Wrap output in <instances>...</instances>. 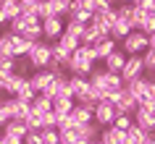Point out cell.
Masks as SVG:
<instances>
[{
  "mask_svg": "<svg viewBox=\"0 0 155 144\" xmlns=\"http://www.w3.org/2000/svg\"><path fill=\"white\" fill-rule=\"evenodd\" d=\"M131 120H134V126H139L147 134L155 131V110H150V107H137L131 113Z\"/></svg>",
  "mask_w": 155,
  "mask_h": 144,
  "instance_id": "9c48e42d",
  "label": "cell"
},
{
  "mask_svg": "<svg viewBox=\"0 0 155 144\" xmlns=\"http://www.w3.org/2000/svg\"><path fill=\"white\" fill-rule=\"evenodd\" d=\"M153 16H155V0H153Z\"/></svg>",
  "mask_w": 155,
  "mask_h": 144,
  "instance_id": "f907efd6",
  "label": "cell"
},
{
  "mask_svg": "<svg viewBox=\"0 0 155 144\" xmlns=\"http://www.w3.org/2000/svg\"><path fill=\"white\" fill-rule=\"evenodd\" d=\"M131 123H134V120H131V115H124V113H118V115H116L113 118V123H110V128H116V131H126V128H131Z\"/></svg>",
  "mask_w": 155,
  "mask_h": 144,
  "instance_id": "f546056e",
  "label": "cell"
},
{
  "mask_svg": "<svg viewBox=\"0 0 155 144\" xmlns=\"http://www.w3.org/2000/svg\"><path fill=\"white\" fill-rule=\"evenodd\" d=\"M103 3H108V5H116V3H118V0H103Z\"/></svg>",
  "mask_w": 155,
  "mask_h": 144,
  "instance_id": "7dc6e473",
  "label": "cell"
},
{
  "mask_svg": "<svg viewBox=\"0 0 155 144\" xmlns=\"http://www.w3.org/2000/svg\"><path fill=\"white\" fill-rule=\"evenodd\" d=\"M24 126H26V131H42L40 115H37V113H29V115L24 118Z\"/></svg>",
  "mask_w": 155,
  "mask_h": 144,
  "instance_id": "d6a6232c",
  "label": "cell"
},
{
  "mask_svg": "<svg viewBox=\"0 0 155 144\" xmlns=\"http://www.w3.org/2000/svg\"><path fill=\"white\" fill-rule=\"evenodd\" d=\"M50 3V13L58 18H66L68 16V11H71V3L68 0H48Z\"/></svg>",
  "mask_w": 155,
  "mask_h": 144,
  "instance_id": "4316f807",
  "label": "cell"
},
{
  "mask_svg": "<svg viewBox=\"0 0 155 144\" xmlns=\"http://www.w3.org/2000/svg\"><path fill=\"white\" fill-rule=\"evenodd\" d=\"M13 68H16V60H13V58H0V73H3L5 79L13 76Z\"/></svg>",
  "mask_w": 155,
  "mask_h": 144,
  "instance_id": "836d02e7",
  "label": "cell"
},
{
  "mask_svg": "<svg viewBox=\"0 0 155 144\" xmlns=\"http://www.w3.org/2000/svg\"><path fill=\"white\" fill-rule=\"evenodd\" d=\"M124 63H126V55H124V50H121V47H116L113 53H110V55L103 60V68H105L108 73H121Z\"/></svg>",
  "mask_w": 155,
  "mask_h": 144,
  "instance_id": "7c38bea8",
  "label": "cell"
},
{
  "mask_svg": "<svg viewBox=\"0 0 155 144\" xmlns=\"http://www.w3.org/2000/svg\"><path fill=\"white\" fill-rule=\"evenodd\" d=\"M18 37H24V40H26V42H32V45H34V42H40V40H42V26H40V21L29 24L24 32L18 34Z\"/></svg>",
  "mask_w": 155,
  "mask_h": 144,
  "instance_id": "484cf974",
  "label": "cell"
},
{
  "mask_svg": "<svg viewBox=\"0 0 155 144\" xmlns=\"http://www.w3.org/2000/svg\"><path fill=\"white\" fill-rule=\"evenodd\" d=\"M55 42H61V45H63V47L68 50V53H74V50L79 47V45H82L79 40H74V37H68V34H61V37H58Z\"/></svg>",
  "mask_w": 155,
  "mask_h": 144,
  "instance_id": "f35d334b",
  "label": "cell"
},
{
  "mask_svg": "<svg viewBox=\"0 0 155 144\" xmlns=\"http://www.w3.org/2000/svg\"><path fill=\"white\" fill-rule=\"evenodd\" d=\"M0 100H3V92H0Z\"/></svg>",
  "mask_w": 155,
  "mask_h": 144,
  "instance_id": "f5cc1de1",
  "label": "cell"
},
{
  "mask_svg": "<svg viewBox=\"0 0 155 144\" xmlns=\"http://www.w3.org/2000/svg\"><path fill=\"white\" fill-rule=\"evenodd\" d=\"M153 139H155V131H153Z\"/></svg>",
  "mask_w": 155,
  "mask_h": 144,
  "instance_id": "db71d44e",
  "label": "cell"
},
{
  "mask_svg": "<svg viewBox=\"0 0 155 144\" xmlns=\"http://www.w3.org/2000/svg\"><path fill=\"white\" fill-rule=\"evenodd\" d=\"M0 144H3V139H0Z\"/></svg>",
  "mask_w": 155,
  "mask_h": 144,
  "instance_id": "11a10c76",
  "label": "cell"
},
{
  "mask_svg": "<svg viewBox=\"0 0 155 144\" xmlns=\"http://www.w3.org/2000/svg\"><path fill=\"white\" fill-rule=\"evenodd\" d=\"M66 21H71V24H79V26H87V24L92 21V13H87V11H82V8H76V5H71V11H68Z\"/></svg>",
  "mask_w": 155,
  "mask_h": 144,
  "instance_id": "603a6c76",
  "label": "cell"
},
{
  "mask_svg": "<svg viewBox=\"0 0 155 144\" xmlns=\"http://www.w3.org/2000/svg\"><path fill=\"white\" fill-rule=\"evenodd\" d=\"M95 42H100V32L95 24H87L84 26V34H82V45H95Z\"/></svg>",
  "mask_w": 155,
  "mask_h": 144,
  "instance_id": "f1b7e54d",
  "label": "cell"
},
{
  "mask_svg": "<svg viewBox=\"0 0 155 144\" xmlns=\"http://www.w3.org/2000/svg\"><path fill=\"white\" fill-rule=\"evenodd\" d=\"M118 3H134V0H118Z\"/></svg>",
  "mask_w": 155,
  "mask_h": 144,
  "instance_id": "681fc988",
  "label": "cell"
},
{
  "mask_svg": "<svg viewBox=\"0 0 155 144\" xmlns=\"http://www.w3.org/2000/svg\"><path fill=\"white\" fill-rule=\"evenodd\" d=\"M134 32V26H131V21H126V18H116L113 26H110V40L118 45V42L124 40V37H129V34Z\"/></svg>",
  "mask_w": 155,
  "mask_h": 144,
  "instance_id": "5bb4252c",
  "label": "cell"
},
{
  "mask_svg": "<svg viewBox=\"0 0 155 144\" xmlns=\"http://www.w3.org/2000/svg\"><path fill=\"white\" fill-rule=\"evenodd\" d=\"M147 97L155 102V76H150V79H147Z\"/></svg>",
  "mask_w": 155,
  "mask_h": 144,
  "instance_id": "ee69618b",
  "label": "cell"
},
{
  "mask_svg": "<svg viewBox=\"0 0 155 144\" xmlns=\"http://www.w3.org/2000/svg\"><path fill=\"white\" fill-rule=\"evenodd\" d=\"M53 79H55V73L50 71V68H37V71L29 73V87H32L34 94H42V92L53 84Z\"/></svg>",
  "mask_w": 155,
  "mask_h": 144,
  "instance_id": "8992f818",
  "label": "cell"
},
{
  "mask_svg": "<svg viewBox=\"0 0 155 144\" xmlns=\"http://www.w3.org/2000/svg\"><path fill=\"white\" fill-rule=\"evenodd\" d=\"M53 110V100L45 94H37L32 100V113H37V115H42V113H50Z\"/></svg>",
  "mask_w": 155,
  "mask_h": 144,
  "instance_id": "d4e9b609",
  "label": "cell"
},
{
  "mask_svg": "<svg viewBox=\"0 0 155 144\" xmlns=\"http://www.w3.org/2000/svg\"><path fill=\"white\" fill-rule=\"evenodd\" d=\"M24 144H42V131H29L24 136Z\"/></svg>",
  "mask_w": 155,
  "mask_h": 144,
  "instance_id": "60d3db41",
  "label": "cell"
},
{
  "mask_svg": "<svg viewBox=\"0 0 155 144\" xmlns=\"http://www.w3.org/2000/svg\"><path fill=\"white\" fill-rule=\"evenodd\" d=\"M40 120H42V128H55L58 126V115L53 110H50V113H42Z\"/></svg>",
  "mask_w": 155,
  "mask_h": 144,
  "instance_id": "ab89813d",
  "label": "cell"
},
{
  "mask_svg": "<svg viewBox=\"0 0 155 144\" xmlns=\"http://www.w3.org/2000/svg\"><path fill=\"white\" fill-rule=\"evenodd\" d=\"M74 105H76L74 97H55L53 100V113H55L58 118H63V115H68L74 110Z\"/></svg>",
  "mask_w": 155,
  "mask_h": 144,
  "instance_id": "e0dca14e",
  "label": "cell"
},
{
  "mask_svg": "<svg viewBox=\"0 0 155 144\" xmlns=\"http://www.w3.org/2000/svg\"><path fill=\"white\" fill-rule=\"evenodd\" d=\"M142 63H145V73H155V50L142 53Z\"/></svg>",
  "mask_w": 155,
  "mask_h": 144,
  "instance_id": "e575fe53",
  "label": "cell"
},
{
  "mask_svg": "<svg viewBox=\"0 0 155 144\" xmlns=\"http://www.w3.org/2000/svg\"><path fill=\"white\" fill-rule=\"evenodd\" d=\"M34 68H32V63L26 60V58H16V68H13V73L16 76H29Z\"/></svg>",
  "mask_w": 155,
  "mask_h": 144,
  "instance_id": "1f68e13d",
  "label": "cell"
},
{
  "mask_svg": "<svg viewBox=\"0 0 155 144\" xmlns=\"http://www.w3.org/2000/svg\"><path fill=\"white\" fill-rule=\"evenodd\" d=\"M92 144H100V142H97V139H95V142H92Z\"/></svg>",
  "mask_w": 155,
  "mask_h": 144,
  "instance_id": "816d5d0a",
  "label": "cell"
},
{
  "mask_svg": "<svg viewBox=\"0 0 155 144\" xmlns=\"http://www.w3.org/2000/svg\"><path fill=\"white\" fill-rule=\"evenodd\" d=\"M0 139H3V144H24V142H21V139H18V136H11V134H3V131H0Z\"/></svg>",
  "mask_w": 155,
  "mask_h": 144,
  "instance_id": "7bdbcfd3",
  "label": "cell"
},
{
  "mask_svg": "<svg viewBox=\"0 0 155 144\" xmlns=\"http://www.w3.org/2000/svg\"><path fill=\"white\" fill-rule=\"evenodd\" d=\"M63 68L71 73V76H82V79H87V76L92 73V68H95V63H92V60H84V58H79L76 53H74V55L66 60Z\"/></svg>",
  "mask_w": 155,
  "mask_h": 144,
  "instance_id": "ba28073f",
  "label": "cell"
},
{
  "mask_svg": "<svg viewBox=\"0 0 155 144\" xmlns=\"http://www.w3.org/2000/svg\"><path fill=\"white\" fill-rule=\"evenodd\" d=\"M68 89H71V97L76 100V102H82L84 97L92 92V87H90V81L87 79H82V76H68Z\"/></svg>",
  "mask_w": 155,
  "mask_h": 144,
  "instance_id": "8fae6325",
  "label": "cell"
},
{
  "mask_svg": "<svg viewBox=\"0 0 155 144\" xmlns=\"http://www.w3.org/2000/svg\"><path fill=\"white\" fill-rule=\"evenodd\" d=\"M42 144H61V136L55 128H42Z\"/></svg>",
  "mask_w": 155,
  "mask_h": 144,
  "instance_id": "74e56055",
  "label": "cell"
},
{
  "mask_svg": "<svg viewBox=\"0 0 155 144\" xmlns=\"http://www.w3.org/2000/svg\"><path fill=\"white\" fill-rule=\"evenodd\" d=\"M11 45H13V60H16V58H26L29 47H32V42H26L24 37H18V34H11Z\"/></svg>",
  "mask_w": 155,
  "mask_h": 144,
  "instance_id": "7402d4cb",
  "label": "cell"
},
{
  "mask_svg": "<svg viewBox=\"0 0 155 144\" xmlns=\"http://www.w3.org/2000/svg\"><path fill=\"white\" fill-rule=\"evenodd\" d=\"M68 118H71V123H74V126H82V123H92V107H90V105L76 102V105H74V110L68 113Z\"/></svg>",
  "mask_w": 155,
  "mask_h": 144,
  "instance_id": "4fadbf2b",
  "label": "cell"
},
{
  "mask_svg": "<svg viewBox=\"0 0 155 144\" xmlns=\"http://www.w3.org/2000/svg\"><path fill=\"white\" fill-rule=\"evenodd\" d=\"M97 136H100V126H97V123H82V126H76V139L95 142Z\"/></svg>",
  "mask_w": 155,
  "mask_h": 144,
  "instance_id": "ffe728a7",
  "label": "cell"
},
{
  "mask_svg": "<svg viewBox=\"0 0 155 144\" xmlns=\"http://www.w3.org/2000/svg\"><path fill=\"white\" fill-rule=\"evenodd\" d=\"M0 58H13V45H11V32H0Z\"/></svg>",
  "mask_w": 155,
  "mask_h": 144,
  "instance_id": "83f0119b",
  "label": "cell"
},
{
  "mask_svg": "<svg viewBox=\"0 0 155 144\" xmlns=\"http://www.w3.org/2000/svg\"><path fill=\"white\" fill-rule=\"evenodd\" d=\"M124 89H126V92L137 100V105H139V100H145V97H147V79H145V76H139V79H134V81H126Z\"/></svg>",
  "mask_w": 155,
  "mask_h": 144,
  "instance_id": "9a60e30c",
  "label": "cell"
},
{
  "mask_svg": "<svg viewBox=\"0 0 155 144\" xmlns=\"http://www.w3.org/2000/svg\"><path fill=\"white\" fill-rule=\"evenodd\" d=\"M26 60L32 63L34 71H37V68H48L50 60H53V53H50V42H45V40L34 42L32 47H29V53H26Z\"/></svg>",
  "mask_w": 155,
  "mask_h": 144,
  "instance_id": "7a4b0ae2",
  "label": "cell"
},
{
  "mask_svg": "<svg viewBox=\"0 0 155 144\" xmlns=\"http://www.w3.org/2000/svg\"><path fill=\"white\" fill-rule=\"evenodd\" d=\"M63 34H68V37H74V40H79V42H82L84 26H79V24H71V21H66V29H63Z\"/></svg>",
  "mask_w": 155,
  "mask_h": 144,
  "instance_id": "8d00e7d4",
  "label": "cell"
},
{
  "mask_svg": "<svg viewBox=\"0 0 155 144\" xmlns=\"http://www.w3.org/2000/svg\"><path fill=\"white\" fill-rule=\"evenodd\" d=\"M147 50H155V32L147 37Z\"/></svg>",
  "mask_w": 155,
  "mask_h": 144,
  "instance_id": "f6af8a7d",
  "label": "cell"
},
{
  "mask_svg": "<svg viewBox=\"0 0 155 144\" xmlns=\"http://www.w3.org/2000/svg\"><path fill=\"white\" fill-rule=\"evenodd\" d=\"M5 107L11 113V120H24L32 113V102H24V100H16V97H8L5 100Z\"/></svg>",
  "mask_w": 155,
  "mask_h": 144,
  "instance_id": "30bf717a",
  "label": "cell"
},
{
  "mask_svg": "<svg viewBox=\"0 0 155 144\" xmlns=\"http://www.w3.org/2000/svg\"><path fill=\"white\" fill-rule=\"evenodd\" d=\"M79 58H84V60H92V63H97V58H95V50H92V45H79V47L74 50Z\"/></svg>",
  "mask_w": 155,
  "mask_h": 144,
  "instance_id": "d590c367",
  "label": "cell"
},
{
  "mask_svg": "<svg viewBox=\"0 0 155 144\" xmlns=\"http://www.w3.org/2000/svg\"><path fill=\"white\" fill-rule=\"evenodd\" d=\"M116 47H118V45H116L110 37H108V40H100V42H95V45H92V50H95V58H97V60H105V58L110 55Z\"/></svg>",
  "mask_w": 155,
  "mask_h": 144,
  "instance_id": "44dd1931",
  "label": "cell"
},
{
  "mask_svg": "<svg viewBox=\"0 0 155 144\" xmlns=\"http://www.w3.org/2000/svg\"><path fill=\"white\" fill-rule=\"evenodd\" d=\"M118 47L124 50V55H142V53L147 50V37H145L142 32H137V29H134L129 37H124V40H121V45H118Z\"/></svg>",
  "mask_w": 155,
  "mask_h": 144,
  "instance_id": "3957f363",
  "label": "cell"
},
{
  "mask_svg": "<svg viewBox=\"0 0 155 144\" xmlns=\"http://www.w3.org/2000/svg\"><path fill=\"white\" fill-rule=\"evenodd\" d=\"M11 120V113H8V107H5V100H0V128L5 126Z\"/></svg>",
  "mask_w": 155,
  "mask_h": 144,
  "instance_id": "b9f144b4",
  "label": "cell"
},
{
  "mask_svg": "<svg viewBox=\"0 0 155 144\" xmlns=\"http://www.w3.org/2000/svg\"><path fill=\"white\" fill-rule=\"evenodd\" d=\"M100 144H126V139H124L121 131H116V128H100V136H97Z\"/></svg>",
  "mask_w": 155,
  "mask_h": 144,
  "instance_id": "d6986e66",
  "label": "cell"
},
{
  "mask_svg": "<svg viewBox=\"0 0 155 144\" xmlns=\"http://www.w3.org/2000/svg\"><path fill=\"white\" fill-rule=\"evenodd\" d=\"M116 113H124V115H131V113L137 110V100L126 92V89H121V94H118V100H116Z\"/></svg>",
  "mask_w": 155,
  "mask_h": 144,
  "instance_id": "2e32d148",
  "label": "cell"
},
{
  "mask_svg": "<svg viewBox=\"0 0 155 144\" xmlns=\"http://www.w3.org/2000/svg\"><path fill=\"white\" fill-rule=\"evenodd\" d=\"M0 13H3L5 24H8V21H13L21 13V3L18 0H0Z\"/></svg>",
  "mask_w": 155,
  "mask_h": 144,
  "instance_id": "ac0fdd59",
  "label": "cell"
},
{
  "mask_svg": "<svg viewBox=\"0 0 155 144\" xmlns=\"http://www.w3.org/2000/svg\"><path fill=\"white\" fill-rule=\"evenodd\" d=\"M87 81L92 89H100V92H121L124 89V79L118 73H108L105 68H92Z\"/></svg>",
  "mask_w": 155,
  "mask_h": 144,
  "instance_id": "6da1fadb",
  "label": "cell"
},
{
  "mask_svg": "<svg viewBox=\"0 0 155 144\" xmlns=\"http://www.w3.org/2000/svg\"><path fill=\"white\" fill-rule=\"evenodd\" d=\"M124 79V84L126 81H134L139 79V76H145V63H142V55H126V63H124L121 73H118Z\"/></svg>",
  "mask_w": 155,
  "mask_h": 144,
  "instance_id": "5b68a950",
  "label": "cell"
},
{
  "mask_svg": "<svg viewBox=\"0 0 155 144\" xmlns=\"http://www.w3.org/2000/svg\"><path fill=\"white\" fill-rule=\"evenodd\" d=\"M116 115H118V113H116V107L110 102H97L95 107H92V123H97L100 128H108L110 123H113Z\"/></svg>",
  "mask_w": 155,
  "mask_h": 144,
  "instance_id": "52a82bcc",
  "label": "cell"
},
{
  "mask_svg": "<svg viewBox=\"0 0 155 144\" xmlns=\"http://www.w3.org/2000/svg\"><path fill=\"white\" fill-rule=\"evenodd\" d=\"M42 26V40L45 42H55L66 29V18H58V16H50V18H42L40 21Z\"/></svg>",
  "mask_w": 155,
  "mask_h": 144,
  "instance_id": "277c9868",
  "label": "cell"
},
{
  "mask_svg": "<svg viewBox=\"0 0 155 144\" xmlns=\"http://www.w3.org/2000/svg\"><path fill=\"white\" fill-rule=\"evenodd\" d=\"M3 24H5V18H3V13H0V26H3Z\"/></svg>",
  "mask_w": 155,
  "mask_h": 144,
  "instance_id": "c3c4849f",
  "label": "cell"
},
{
  "mask_svg": "<svg viewBox=\"0 0 155 144\" xmlns=\"http://www.w3.org/2000/svg\"><path fill=\"white\" fill-rule=\"evenodd\" d=\"M18 3H21V5H24V8H26V5H34L37 0H18Z\"/></svg>",
  "mask_w": 155,
  "mask_h": 144,
  "instance_id": "bcb514c9",
  "label": "cell"
},
{
  "mask_svg": "<svg viewBox=\"0 0 155 144\" xmlns=\"http://www.w3.org/2000/svg\"><path fill=\"white\" fill-rule=\"evenodd\" d=\"M0 131H3V134H11V136H18L21 142H24V136L29 134V131H26V126H24V120H8Z\"/></svg>",
  "mask_w": 155,
  "mask_h": 144,
  "instance_id": "cb8c5ba5",
  "label": "cell"
},
{
  "mask_svg": "<svg viewBox=\"0 0 155 144\" xmlns=\"http://www.w3.org/2000/svg\"><path fill=\"white\" fill-rule=\"evenodd\" d=\"M137 32H142L145 37H150V34L155 32V16L150 13V16H145L142 21H139V26H137Z\"/></svg>",
  "mask_w": 155,
  "mask_h": 144,
  "instance_id": "4dcf8cb0",
  "label": "cell"
}]
</instances>
